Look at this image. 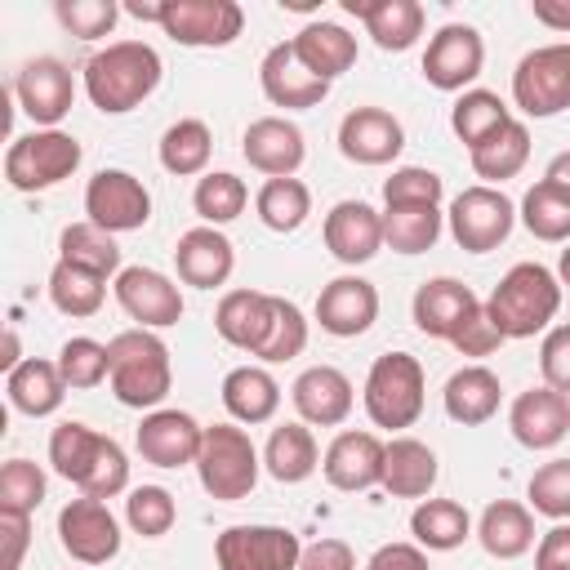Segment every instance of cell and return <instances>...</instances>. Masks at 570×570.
I'll return each instance as SVG.
<instances>
[{
  "label": "cell",
  "mask_w": 570,
  "mask_h": 570,
  "mask_svg": "<svg viewBox=\"0 0 570 570\" xmlns=\"http://www.w3.org/2000/svg\"><path fill=\"white\" fill-rule=\"evenodd\" d=\"M49 463L62 481H71L80 494L89 499H116L129 490V454L116 436L80 423V419H67L49 432Z\"/></svg>",
  "instance_id": "6da1fadb"
},
{
  "label": "cell",
  "mask_w": 570,
  "mask_h": 570,
  "mask_svg": "<svg viewBox=\"0 0 570 570\" xmlns=\"http://www.w3.org/2000/svg\"><path fill=\"white\" fill-rule=\"evenodd\" d=\"M80 76H85L89 102L102 116H125V111L142 107L156 94V85L165 76V62L147 40H111L98 53L85 58Z\"/></svg>",
  "instance_id": "7a4b0ae2"
},
{
  "label": "cell",
  "mask_w": 570,
  "mask_h": 570,
  "mask_svg": "<svg viewBox=\"0 0 570 570\" xmlns=\"http://www.w3.org/2000/svg\"><path fill=\"white\" fill-rule=\"evenodd\" d=\"M490 321L499 325L503 338H534L548 334L557 312H561V281L543 263H512L499 285L485 298Z\"/></svg>",
  "instance_id": "3957f363"
},
{
  "label": "cell",
  "mask_w": 570,
  "mask_h": 570,
  "mask_svg": "<svg viewBox=\"0 0 570 570\" xmlns=\"http://www.w3.org/2000/svg\"><path fill=\"white\" fill-rule=\"evenodd\" d=\"M111 356V396L129 410H160V401L174 387V361H169V343L156 330H120L107 343Z\"/></svg>",
  "instance_id": "277c9868"
},
{
  "label": "cell",
  "mask_w": 570,
  "mask_h": 570,
  "mask_svg": "<svg viewBox=\"0 0 570 570\" xmlns=\"http://www.w3.org/2000/svg\"><path fill=\"white\" fill-rule=\"evenodd\" d=\"M258 472H263V454L240 423H209L205 428L200 454H196V476H200V490L209 499H218V503L249 499V490L258 485Z\"/></svg>",
  "instance_id": "5b68a950"
},
{
  "label": "cell",
  "mask_w": 570,
  "mask_h": 570,
  "mask_svg": "<svg viewBox=\"0 0 570 570\" xmlns=\"http://www.w3.org/2000/svg\"><path fill=\"white\" fill-rule=\"evenodd\" d=\"M423 401H428V379H423L419 356H410V352L374 356V365L365 374V392H361V405L374 428H387V432L414 428L423 414Z\"/></svg>",
  "instance_id": "8992f818"
},
{
  "label": "cell",
  "mask_w": 570,
  "mask_h": 570,
  "mask_svg": "<svg viewBox=\"0 0 570 570\" xmlns=\"http://www.w3.org/2000/svg\"><path fill=\"white\" fill-rule=\"evenodd\" d=\"M80 142L67 129H31L18 134L4 151V183L13 191H49L80 169Z\"/></svg>",
  "instance_id": "52a82bcc"
},
{
  "label": "cell",
  "mask_w": 570,
  "mask_h": 570,
  "mask_svg": "<svg viewBox=\"0 0 570 570\" xmlns=\"http://www.w3.org/2000/svg\"><path fill=\"white\" fill-rule=\"evenodd\" d=\"M512 102L530 120L570 111V40L530 49L512 71Z\"/></svg>",
  "instance_id": "ba28073f"
},
{
  "label": "cell",
  "mask_w": 570,
  "mask_h": 570,
  "mask_svg": "<svg viewBox=\"0 0 570 570\" xmlns=\"http://www.w3.org/2000/svg\"><path fill=\"white\" fill-rule=\"evenodd\" d=\"M445 227H450V236H454L459 249H468V254H490V249H499V245L512 236V227H517V205H512L499 187L476 183V187H463V191L450 200Z\"/></svg>",
  "instance_id": "9c48e42d"
},
{
  "label": "cell",
  "mask_w": 570,
  "mask_h": 570,
  "mask_svg": "<svg viewBox=\"0 0 570 570\" xmlns=\"http://www.w3.org/2000/svg\"><path fill=\"white\" fill-rule=\"evenodd\" d=\"M303 539L289 525H227L214 539L218 570H298Z\"/></svg>",
  "instance_id": "30bf717a"
},
{
  "label": "cell",
  "mask_w": 570,
  "mask_h": 570,
  "mask_svg": "<svg viewBox=\"0 0 570 570\" xmlns=\"http://www.w3.org/2000/svg\"><path fill=\"white\" fill-rule=\"evenodd\" d=\"M85 214H89V223H98L111 236L138 232L151 218V191L129 169H98L85 183Z\"/></svg>",
  "instance_id": "8fae6325"
},
{
  "label": "cell",
  "mask_w": 570,
  "mask_h": 570,
  "mask_svg": "<svg viewBox=\"0 0 570 570\" xmlns=\"http://www.w3.org/2000/svg\"><path fill=\"white\" fill-rule=\"evenodd\" d=\"M160 31L187 49H223L245 31V9L236 0H165Z\"/></svg>",
  "instance_id": "7c38bea8"
},
{
  "label": "cell",
  "mask_w": 570,
  "mask_h": 570,
  "mask_svg": "<svg viewBox=\"0 0 570 570\" xmlns=\"http://www.w3.org/2000/svg\"><path fill=\"white\" fill-rule=\"evenodd\" d=\"M13 98L18 107L31 116L36 129H58V120L71 111L76 102V76L62 58L53 53H40V58H27L13 76Z\"/></svg>",
  "instance_id": "4fadbf2b"
},
{
  "label": "cell",
  "mask_w": 570,
  "mask_h": 570,
  "mask_svg": "<svg viewBox=\"0 0 570 570\" xmlns=\"http://www.w3.org/2000/svg\"><path fill=\"white\" fill-rule=\"evenodd\" d=\"M111 294L138 330H169L183 321V289L174 276L156 267H142V263L120 267V276L111 281Z\"/></svg>",
  "instance_id": "5bb4252c"
},
{
  "label": "cell",
  "mask_w": 570,
  "mask_h": 570,
  "mask_svg": "<svg viewBox=\"0 0 570 570\" xmlns=\"http://www.w3.org/2000/svg\"><path fill=\"white\" fill-rule=\"evenodd\" d=\"M58 543L76 566H107L120 552V521L102 499H71L58 512Z\"/></svg>",
  "instance_id": "9a60e30c"
},
{
  "label": "cell",
  "mask_w": 570,
  "mask_h": 570,
  "mask_svg": "<svg viewBox=\"0 0 570 570\" xmlns=\"http://www.w3.org/2000/svg\"><path fill=\"white\" fill-rule=\"evenodd\" d=\"M485 67V40L468 22H445L423 49V80L441 94H463Z\"/></svg>",
  "instance_id": "2e32d148"
},
{
  "label": "cell",
  "mask_w": 570,
  "mask_h": 570,
  "mask_svg": "<svg viewBox=\"0 0 570 570\" xmlns=\"http://www.w3.org/2000/svg\"><path fill=\"white\" fill-rule=\"evenodd\" d=\"M200 436L205 428L187 414V410H147L138 432H134V445L142 454V463L151 468H196V454H200Z\"/></svg>",
  "instance_id": "e0dca14e"
},
{
  "label": "cell",
  "mask_w": 570,
  "mask_h": 570,
  "mask_svg": "<svg viewBox=\"0 0 570 570\" xmlns=\"http://www.w3.org/2000/svg\"><path fill=\"white\" fill-rule=\"evenodd\" d=\"M240 156L249 160V169L267 178H294L307 160V138L285 116H258L240 134Z\"/></svg>",
  "instance_id": "ac0fdd59"
},
{
  "label": "cell",
  "mask_w": 570,
  "mask_h": 570,
  "mask_svg": "<svg viewBox=\"0 0 570 570\" xmlns=\"http://www.w3.org/2000/svg\"><path fill=\"white\" fill-rule=\"evenodd\" d=\"M258 85H263V98L272 107H285V111H307V107H321L330 98V80L312 76L289 40H281V45H272L263 53Z\"/></svg>",
  "instance_id": "d6986e66"
},
{
  "label": "cell",
  "mask_w": 570,
  "mask_h": 570,
  "mask_svg": "<svg viewBox=\"0 0 570 570\" xmlns=\"http://www.w3.org/2000/svg\"><path fill=\"white\" fill-rule=\"evenodd\" d=\"M401 147H405V129L387 107H352L338 120V151L352 165H370V169L392 165Z\"/></svg>",
  "instance_id": "ffe728a7"
},
{
  "label": "cell",
  "mask_w": 570,
  "mask_h": 570,
  "mask_svg": "<svg viewBox=\"0 0 570 570\" xmlns=\"http://www.w3.org/2000/svg\"><path fill=\"white\" fill-rule=\"evenodd\" d=\"M379 321V289L356 276V272H343L334 281L321 285L316 294V325L334 338H356L365 334L370 325Z\"/></svg>",
  "instance_id": "44dd1931"
},
{
  "label": "cell",
  "mask_w": 570,
  "mask_h": 570,
  "mask_svg": "<svg viewBox=\"0 0 570 570\" xmlns=\"http://www.w3.org/2000/svg\"><path fill=\"white\" fill-rule=\"evenodd\" d=\"M174 272L191 289H218L236 272V245L227 240L223 227H187L174 245Z\"/></svg>",
  "instance_id": "7402d4cb"
},
{
  "label": "cell",
  "mask_w": 570,
  "mask_h": 570,
  "mask_svg": "<svg viewBox=\"0 0 570 570\" xmlns=\"http://www.w3.org/2000/svg\"><path fill=\"white\" fill-rule=\"evenodd\" d=\"M289 401L307 428H338L356 405V387L338 365H307L289 383Z\"/></svg>",
  "instance_id": "603a6c76"
},
{
  "label": "cell",
  "mask_w": 570,
  "mask_h": 570,
  "mask_svg": "<svg viewBox=\"0 0 570 570\" xmlns=\"http://www.w3.org/2000/svg\"><path fill=\"white\" fill-rule=\"evenodd\" d=\"M383 450H387V441H379L374 432L347 428V432H338V436L325 445L321 472H325V481H330L334 490H343V494L374 490V485L383 481Z\"/></svg>",
  "instance_id": "cb8c5ba5"
},
{
  "label": "cell",
  "mask_w": 570,
  "mask_h": 570,
  "mask_svg": "<svg viewBox=\"0 0 570 570\" xmlns=\"http://www.w3.org/2000/svg\"><path fill=\"white\" fill-rule=\"evenodd\" d=\"M508 428L517 436V445L525 450H552L570 436V396L539 383V387H525L512 410H508Z\"/></svg>",
  "instance_id": "d4e9b609"
},
{
  "label": "cell",
  "mask_w": 570,
  "mask_h": 570,
  "mask_svg": "<svg viewBox=\"0 0 570 570\" xmlns=\"http://www.w3.org/2000/svg\"><path fill=\"white\" fill-rule=\"evenodd\" d=\"M325 249L347 263V267H361L370 263L379 249H383V214L365 200H338L330 214H325Z\"/></svg>",
  "instance_id": "484cf974"
},
{
  "label": "cell",
  "mask_w": 570,
  "mask_h": 570,
  "mask_svg": "<svg viewBox=\"0 0 570 570\" xmlns=\"http://www.w3.org/2000/svg\"><path fill=\"white\" fill-rule=\"evenodd\" d=\"M343 9L365 22V36L383 53L414 49L419 36H423V22H428V13H423L419 0H343Z\"/></svg>",
  "instance_id": "4316f807"
},
{
  "label": "cell",
  "mask_w": 570,
  "mask_h": 570,
  "mask_svg": "<svg viewBox=\"0 0 570 570\" xmlns=\"http://www.w3.org/2000/svg\"><path fill=\"white\" fill-rule=\"evenodd\" d=\"M481 298L472 294V285L454 281V276H432L414 289V303H410V316H414V330L428 334V338H454V330L463 325V316L476 307Z\"/></svg>",
  "instance_id": "83f0119b"
},
{
  "label": "cell",
  "mask_w": 570,
  "mask_h": 570,
  "mask_svg": "<svg viewBox=\"0 0 570 570\" xmlns=\"http://www.w3.org/2000/svg\"><path fill=\"white\" fill-rule=\"evenodd\" d=\"M441 476V463H436V450L419 436H392L387 450H383V490L392 499H428L432 485Z\"/></svg>",
  "instance_id": "f1b7e54d"
},
{
  "label": "cell",
  "mask_w": 570,
  "mask_h": 570,
  "mask_svg": "<svg viewBox=\"0 0 570 570\" xmlns=\"http://www.w3.org/2000/svg\"><path fill=\"white\" fill-rule=\"evenodd\" d=\"M476 543H481L494 561H517V557H525V552L539 543L530 503H517V499H494V503H485L481 517H476Z\"/></svg>",
  "instance_id": "f546056e"
},
{
  "label": "cell",
  "mask_w": 570,
  "mask_h": 570,
  "mask_svg": "<svg viewBox=\"0 0 570 570\" xmlns=\"http://www.w3.org/2000/svg\"><path fill=\"white\" fill-rule=\"evenodd\" d=\"M499 401H503V383H499V374L485 370V365H463V370H454V374L445 379V387H441L445 414H450L454 423H463V428L490 423V419L499 414Z\"/></svg>",
  "instance_id": "4dcf8cb0"
},
{
  "label": "cell",
  "mask_w": 570,
  "mask_h": 570,
  "mask_svg": "<svg viewBox=\"0 0 570 570\" xmlns=\"http://www.w3.org/2000/svg\"><path fill=\"white\" fill-rule=\"evenodd\" d=\"M267 321H272V294H263V289H227L214 307L218 338L249 352V356L258 352V343L267 334Z\"/></svg>",
  "instance_id": "1f68e13d"
},
{
  "label": "cell",
  "mask_w": 570,
  "mask_h": 570,
  "mask_svg": "<svg viewBox=\"0 0 570 570\" xmlns=\"http://www.w3.org/2000/svg\"><path fill=\"white\" fill-rule=\"evenodd\" d=\"M4 392H9V405H13L18 414H27V419H49V414L62 405V396H67L71 387L62 383L58 361L27 356L18 370L4 374Z\"/></svg>",
  "instance_id": "d6a6232c"
},
{
  "label": "cell",
  "mask_w": 570,
  "mask_h": 570,
  "mask_svg": "<svg viewBox=\"0 0 570 570\" xmlns=\"http://www.w3.org/2000/svg\"><path fill=\"white\" fill-rule=\"evenodd\" d=\"M223 410L232 414V423H267L281 410V383L272 379L267 365H236L223 379Z\"/></svg>",
  "instance_id": "836d02e7"
},
{
  "label": "cell",
  "mask_w": 570,
  "mask_h": 570,
  "mask_svg": "<svg viewBox=\"0 0 570 570\" xmlns=\"http://www.w3.org/2000/svg\"><path fill=\"white\" fill-rule=\"evenodd\" d=\"M289 45L303 58V67L330 85L356 67V36L338 22H307L298 36H289Z\"/></svg>",
  "instance_id": "e575fe53"
},
{
  "label": "cell",
  "mask_w": 570,
  "mask_h": 570,
  "mask_svg": "<svg viewBox=\"0 0 570 570\" xmlns=\"http://www.w3.org/2000/svg\"><path fill=\"white\" fill-rule=\"evenodd\" d=\"M468 160H472V174L485 183V187H499V183H508V178H517L521 169H525V160H530V129H525V120H503L490 138H481L472 151H468Z\"/></svg>",
  "instance_id": "d590c367"
},
{
  "label": "cell",
  "mask_w": 570,
  "mask_h": 570,
  "mask_svg": "<svg viewBox=\"0 0 570 570\" xmlns=\"http://www.w3.org/2000/svg\"><path fill=\"white\" fill-rule=\"evenodd\" d=\"M316 468H321V450H316L312 428L303 419L298 423H276L267 445H263V472L272 481H281V485H298Z\"/></svg>",
  "instance_id": "8d00e7d4"
},
{
  "label": "cell",
  "mask_w": 570,
  "mask_h": 570,
  "mask_svg": "<svg viewBox=\"0 0 570 570\" xmlns=\"http://www.w3.org/2000/svg\"><path fill=\"white\" fill-rule=\"evenodd\" d=\"M410 534L423 552H454L476 530L459 499H419V508L410 512Z\"/></svg>",
  "instance_id": "74e56055"
},
{
  "label": "cell",
  "mask_w": 570,
  "mask_h": 570,
  "mask_svg": "<svg viewBox=\"0 0 570 570\" xmlns=\"http://www.w3.org/2000/svg\"><path fill=\"white\" fill-rule=\"evenodd\" d=\"M156 156H160V169L174 174V178H200L209 174V156H214V134L200 116H183L174 120L160 142H156Z\"/></svg>",
  "instance_id": "f35d334b"
},
{
  "label": "cell",
  "mask_w": 570,
  "mask_h": 570,
  "mask_svg": "<svg viewBox=\"0 0 570 570\" xmlns=\"http://www.w3.org/2000/svg\"><path fill=\"white\" fill-rule=\"evenodd\" d=\"M379 214H383V245L396 254H428L445 232L441 205H383Z\"/></svg>",
  "instance_id": "ab89813d"
},
{
  "label": "cell",
  "mask_w": 570,
  "mask_h": 570,
  "mask_svg": "<svg viewBox=\"0 0 570 570\" xmlns=\"http://www.w3.org/2000/svg\"><path fill=\"white\" fill-rule=\"evenodd\" d=\"M517 218L525 223V232L534 240H548V245H570V191L539 178L521 205H517Z\"/></svg>",
  "instance_id": "60d3db41"
},
{
  "label": "cell",
  "mask_w": 570,
  "mask_h": 570,
  "mask_svg": "<svg viewBox=\"0 0 570 570\" xmlns=\"http://www.w3.org/2000/svg\"><path fill=\"white\" fill-rule=\"evenodd\" d=\"M254 214L267 232L276 236H289L307 223L312 214V191L303 178H267L258 191H254Z\"/></svg>",
  "instance_id": "b9f144b4"
},
{
  "label": "cell",
  "mask_w": 570,
  "mask_h": 570,
  "mask_svg": "<svg viewBox=\"0 0 570 570\" xmlns=\"http://www.w3.org/2000/svg\"><path fill=\"white\" fill-rule=\"evenodd\" d=\"M58 258L62 263H76L85 272H98V276H120V245L111 232H102L98 223L80 218V223H67L58 232Z\"/></svg>",
  "instance_id": "7bdbcfd3"
},
{
  "label": "cell",
  "mask_w": 570,
  "mask_h": 570,
  "mask_svg": "<svg viewBox=\"0 0 570 570\" xmlns=\"http://www.w3.org/2000/svg\"><path fill=\"white\" fill-rule=\"evenodd\" d=\"M249 205V187L245 178L227 174V169H209L196 178V191H191V209L205 227H227L232 218H240Z\"/></svg>",
  "instance_id": "ee69618b"
},
{
  "label": "cell",
  "mask_w": 570,
  "mask_h": 570,
  "mask_svg": "<svg viewBox=\"0 0 570 570\" xmlns=\"http://www.w3.org/2000/svg\"><path fill=\"white\" fill-rule=\"evenodd\" d=\"M503 120H512V111H508V102L494 94V89H463L459 98H454V107H450V129H454V138L472 151L481 138H490Z\"/></svg>",
  "instance_id": "f6af8a7d"
},
{
  "label": "cell",
  "mask_w": 570,
  "mask_h": 570,
  "mask_svg": "<svg viewBox=\"0 0 570 570\" xmlns=\"http://www.w3.org/2000/svg\"><path fill=\"white\" fill-rule=\"evenodd\" d=\"M102 298H107V276H98V272H85V267H76V263H53V272H49V303L62 312V316H94L98 307H102Z\"/></svg>",
  "instance_id": "bcb514c9"
},
{
  "label": "cell",
  "mask_w": 570,
  "mask_h": 570,
  "mask_svg": "<svg viewBox=\"0 0 570 570\" xmlns=\"http://www.w3.org/2000/svg\"><path fill=\"white\" fill-rule=\"evenodd\" d=\"M303 347H307V316H303V307L281 298V294H272V321H267V334H263L254 356L263 365H281V361L303 356Z\"/></svg>",
  "instance_id": "7dc6e473"
},
{
  "label": "cell",
  "mask_w": 570,
  "mask_h": 570,
  "mask_svg": "<svg viewBox=\"0 0 570 570\" xmlns=\"http://www.w3.org/2000/svg\"><path fill=\"white\" fill-rule=\"evenodd\" d=\"M58 370H62V383H67L71 392L98 387V383L111 374L107 343H98V338H89V334H71V338L58 347Z\"/></svg>",
  "instance_id": "c3c4849f"
},
{
  "label": "cell",
  "mask_w": 570,
  "mask_h": 570,
  "mask_svg": "<svg viewBox=\"0 0 570 570\" xmlns=\"http://www.w3.org/2000/svg\"><path fill=\"white\" fill-rule=\"evenodd\" d=\"M125 521H129L134 534H142V539H160V534L174 530V521H178V503H174V494H169L165 485H134L129 499H125Z\"/></svg>",
  "instance_id": "681fc988"
},
{
  "label": "cell",
  "mask_w": 570,
  "mask_h": 570,
  "mask_svg": "<svg viewBox=\"0 0 570 570\" xmlns=\"http://www.w3.org/2000/svg\"><path fill=\"white\" fill-rule=\"evenodd\" d=\"M525 499H530V512L548 521H570V459L539 463L534 476L525 481Z\"/></svg>",
  "instance_id": "f907efd6"
},
{
  "label": "cell",
  "mask_w": 570,
  "mask_h": 570,
  "mask_svg": "<svg viewBox=\"0 0 570 570\" xmlns=\"http://www.w3.org/2000/svg\"><path fill=\"white\" fill-rule=\"evenodd\" d=\"M45 503V472L31 459H9L0 468V512L31 517Z\"/></svg>",
  "instance_id": "816d5d0a"
},
{
  "label": "cell",
  "mask_w": 570,
  "mask_h": 570,
  "mask_svg": "<svg viewBox=\"0 0 570 570\" xmlns=\"http://www.w3.org/2000/svg\"><path fill=\"white\" fill-rule=\"evenodd\" d=\"M53 18L62 22V31H71L76 40H102L116 31L120 4L116 0H58Z\"/></svg>",
  "instance_id": "f5cc1de1"
},
{
  "label": "cell",
  "mask_w": 570,
  "mask_h": 570,
  "mask_svg": "<svg viewBox=\"0 0 570 570\" xmlns=\"http://www.w3.org/2000/svg\"><path fill=\"white\" fill-rule=\"evenodd\" d=\"M445 183L428 165H401L383 178V205H441Z\"/></svg>",
  "instance_id": "db71d44e"
},
{
  "label": "cell",
  "mask_w": 570,
  "mask_h": 570,
  "mask_svg": "<svg viewBox=\"0 0 570 570\" xmlns=\"http://www.w3.org/2000/svg\"><path fill=\"white\" fill-rule=\"evenodd\" d=\"M508 338L499 334V325L490 321V312H485V303H476L468 316H463V325L454 330V338H450V347L459 352V356H490V352H499Z\"/></svg>",
  "instance_id": "11a10c76"
},
{
  "label": "cell",
  "mask_w": 570,
  "mask_h": 570,
  "mask_svg": "<svg viewBox=\"0 0 570 570\" xmlns=\"http://www.w3.org/2000/svg\"><path fill=\"white\" fill-rule=\"evenodd\" d=\"M539 374H543L548 387L570 396V321H561V325H552L543 334V343H539Z\"/></svg>",
  "instance_id": "9f6ffc18"
},
{
  "label": "cell",
  "mask_w": 570,
  "mask_h": 570,
  "mask_svg": "<svg viewBox=\"0 0 570 570\" xmlns=\"http://www.w3.org/2000/svg\"><path fill=\"white\" fill-rule=\"evenodd\" d=\"M298 570H356V552L343 539H316V543H303Z\"/></svg>",
  "instance_id": "6f0895ef"
},
{
  "label": "cell",
  "mask_w": 570,
  "mask_h": 570,
  "mask_svg": "<svg viewBox=\"0 0 570 570\" xmlns=\"http://www.w3.org/2000/svg\"><path fill=\"white\" fill-rule=\"evenodd\" d=\"M0 543H4L0 570H18L22 557H27V543H31V517H9V512H0Z\"/></svg>",
  "instance_id": "680465c9"
},
{
  "label": "cell",
  "mask_w": 570,
  "mask_h": 570,
  "mask_svg": "<svg viewBox=\"0 0 570 570\" xmlns=\"http://www.w3.org/2000/svg\"><path fill=\"white\" fill-rule=\"evenodd\" d=\"M534 570H570V521H557L534 543Z\"/></svg>",
  "instance_id": "91938a15"
},
{
  "label": "cell",
  "mask_w": 570,
  "mask_h": 570,
  "mask_svg": "<svg viewBox=\"0 0 570 570\" xmlns=\"http://www.w3.org/2000/svg\"><path fill=\"white\" fill-rule=\"evenodd\" d=\"M365 570H432V566L419 543H383V548H374Z\"/></svg>",
  "instance_id": "94428289"
},
{
  "label": "cell",
  "mask_w": 570,
  "mask_h": 570,
  "mask_svg": "<svg viewBox=\"0 0 570 570\" xmlns=\"http://www.w3.org/2000/svg\"><path fill=\"white\" fill-rule=\"evenodd\" d=\"M534 22H543L548 31H570V0H534Z\"/></svg>",
  "instance_id": "6125c7cd"
},
{
  "label": "cell",
  "mask_w": 570,
  "mask_h": 570,
  "mask_svg": "<svg viewBox=\"0 0 570 570\" xmlns=\"http://www.w3.org/2000/svg\"><path fill=\"white\" fill-rule=\"evenodd\" d=\"M125 13L138 18V22H156V27H160V18H165V0H156V4H147V0H129Z\"/></svg>",
  "instance_id": "be15d7a7"
},
{
  "label": "cell",
  "mask_w": 570,
  "mask_h": 570,
  "mask_svg": "<svg viewBox=\"0 0 570 570\" xmlns=\"http://www.w3.org/2000/svg\"><path fill=\"white\" fill-rule=\"evenodd\" d=\"M543 178L548 183H557V187H566L570 191V151H557L552 160H548V169H543Z\"/></svg>",
  "instance_id": "e7e4bbea"
},
{
  "label": "cell",
  "mask_w": 570,
  "mask_h": 570,
  "mask_svg": "<svg viewBox=\"0 0 570 570\" xmlns=\"http://www.w3.org/2000/svg\"><path fill=\"white\" fill-rule=\"evenodd\" d=\"M557 281H561V289H570V245H566L561 258H557Z\"/></svg>",
  "instance_id": "03108f58"
}]
</instances>
